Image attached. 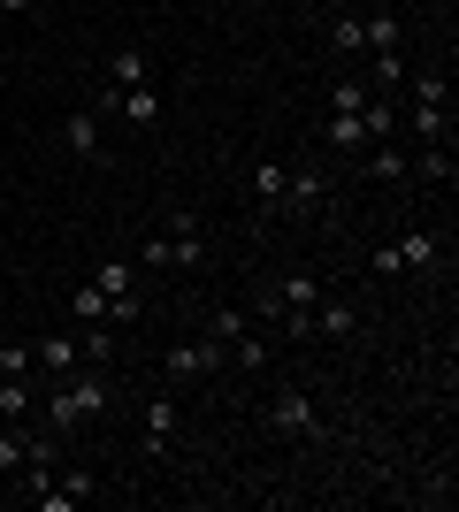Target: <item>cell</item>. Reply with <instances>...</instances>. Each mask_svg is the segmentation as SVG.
I'll list each match as a JSON object with an SVG mask.
<instances>
[{
    "instance_id": "cell-28",
    "label": "cell",
    "mask_w": 459,
    "mask_h": 512,
    "mask_svg": "<svg viewBox=\"0 0 459 512\" xmlns=\"http://www.w3.org/2000/svg\"><path fill=\"white\" fill-rule=\"evenodd\" d=\"M0 16H39V0H0Z\"/></svg>"
},
{
    "instance_id": "cell-11",
    "label": "cell",
    "mask_w": 459,
    "mask_h": 512,
    "mask_svg": "<svg viewBox=\"0 0 459 512\" xmlns=\"http://www.w3.org/2000/svg\"><path fill=\"white\" fill-rule=\"evenodd\" d=\"M31 367H39V375H69V367H85V360H77V337H62V329L39 337V344H31Z\"/></svg>"
},
{
    "instance_id": "cell-5",
    "label": "cell",
    "mask_w": 459,
    "mask_h": 512,
    "mask_svg": "<svg viewBox=\"0 0 459 512\" xmlns=\"http://www.w3.org/2000/svg\"><path fill=\"white\" fill-rule=\"evenodd\" d=\"M100 123H108V115H92V107H77V115L62 123V146L77 153V161H108V138H100Z\"/></svg>"
},
{
    "instance_id": "cell-23",
    "label": "cell",
    "mask_w": 459,
    "mask_h": 512,
    "mask_svg": "<svg viewBox=\"0 0 459 512\" xmlns=\"http://www.w3.org/2000/svg\"><path fill=\"white\" fill-rule=\"evenodd\" d=\"M368 77H337V85H329V115H360V107H368Z\"/></svg>"
},
{
    "instance_id": "cell-19",
    "label": "cell",
    "mask_w": 459,
    "mask_h": 512,
    "mask_svg": "<svg viewBox=\"0 0 459 512\" xmlns=\"http://www.w3.org/2000/svg\"><path fill=\"white\" fill-rule=\"evenodd\" d=\"M360 123H368V146L398 138V100H391V92H368V107H360Z\"/></svg>"
},
{
    "instance_id": "cell-3",
    "label": "cell",
    "mask_w": 459,
    "mask_h": 512,
    "mask_svg": "<svg viewBox=\"0 0 459 512\" xmlns=\"http://www.w3.org/2000/svg\"><path fill=\"white\" fill-rule=\"evenodd\" d=\"M222 367H230V352H222L215 337H176L169 352H161V375H169V390L207 383V375H222Z\"/></svg>"
},
{
    "instance_id": "cell-2",
    "label": "cell",
    "mask_w": 459,
    "mask_h": 512,
    "mask_svg": "<svg viewBox=\"0 0 459 512\" xmlns=\"http://www.w3.org/2000/svg\"><path fill=\"white\" fill-rule=\"evenodd\" d=\"M261 428H276L284 444H306V436H322V398H314V390H299V383H284L276 398H268Z\"/></svg>"
},
{
    "instance_id": "cell-16",
    "label": "cell",
    "mask_w": 459,
    "mask_h": 512,
    "mask_svg": "<svg viewBox=\"0 0 459 512\" xmlns=\"http://www.w3.org/2000/svg\"><path fill=\"white\" fill-rule=\"evenodd\" d=\"M406 100H421V107H452V77H444V69H406Z\"/></svg>"
},
{
    "instance_id": "cell-7",
    "label": "cell",
    "mask_w": 459,
    "mask_h": 512,
    "mask_svg": "<svg viewBox=\"0 0 459 512\" xmlns=\"http://www.w3.org/2000/svg\"><path fill=\"white\" fill-rule=\"evenodd\" d=\"M169 444H176V390H153L146 398V451L161 459Z\"/></svg>"
},
{
    "instance_id": "cell-12",
    "label": "cell",
    "mask_w": 459,
    "mask_h": 512,
    "mask_svg": "<svg viewBox=\"0 0 459 512\" xmlns=\"http://www.w3.org/2000/svg\"><path fill=\"white\" fill-rule=\"evenodd\" d=\"M0 421H39V390H31V375H0Z\"/></svg>"
},
{
    "instance_id": "cell-22",
    "label": "cell",
    "mask_w": 459,
    "mask_h": 512,
    "mask_svg": "<svg viewBox=\"0 0 459 512\" xmlns=\"http://www.w3.org/2000/svg\"><path fill=\"white\" fill-rule=\"evenodd\" d=\"M92 283H100L108 299H138V260H100V268H92Z\"/></svg>"
},
{
    "instance_id": "cell-26",
    "label": "cell",
    "mask_w": 459,
    "mask_h": 512,
    "mask_svg": "<svg viewBox=\"0 0 459 512\" xmlns=\"http://www.w3.org/2000/svg\"><path fill=\"white\" fill-rule=\"evenodd\" d=\"M230 367H268V344L253 337V329H245V337L230 344Z\"/></svg>"
},
{
    "instance_id": "cell-14",
    "label": "cell",
    "mask_w": 459,
    "mask_h": 512,
    "mask_svg": "<svg viewBox=\"0 0 459 512\" xmlns=\"http://www.w3.org/2000/svg\"><path fill=\"white\" fill-rule=\"evenodd\" d=\"M329 54H337V62H360V54H368V39H360V16H352V8H337V16H329Z\"/></svg>"
},
{
    "instance_id": "cell-29",
    "label": "cell",
    "mask_w": 459,
    "mask_h": 512,
    "mask_svg": "<svg viewBox=\"0 0 459 512\" xmlns=\"http://www.w3.org/2000/svg\"><path fill=\"white\" fill-rule=\"evenodd\" d=\"M0 69H8V39H0Z\"/></svg>"
},
{
    "instance_id": "cell-10",
    "label": "cell",
    "mask_w": 459,
    "mask_h": 512,
    "mask_svg": "<svg viewBox=\"0 0 459 512\" xmlns=\"http://www.w3.org/2000/svg\"><path fill=\"white\" fill-rule=\"evenodd\" d=\"M360 161H368V184H406V146H398V138H383V146H368L360 153Z\"/></svg>"
},
{
    "instance_id": "cell-1",
    "label": "cell",
    "mask_w": 459,
    "mask_h": 512,
    "mask_svg": "<svg viewBox=\"0 0 459 512\" xmlns=\"http://www.w3.org/2000/svg\"><path fill=\"white\" fill-rule=\"evenodd\" d=\"M115 406V383L100 375V367H69L62 383H54V398L39 406V421L46 428H85V421H100V413Z\"/></svg>"
},
{
    "instance_id": "cell-25",
    "label": "cell",
    "mask_w": 459,
    "mask_h": 512,
    "mask_svg": "<svg viewBox=\"0 0 459 512\" xmlns=\"http://www.w3.org/2000/svg\"><path fill=\"white\" fill-rule=\"evenodd\" d=\"M54 482H62L77 505H85V497H100V474H92V467H54Z\"/></svg>"
},
{
    "instance_id": "cell-15",
    "label": "cell",
    "mask_w": 459,
    "mask_h": 512,
    "mask_svg": "<svg viewBox=\"0 0 459 512\" xmlns=\"http://www.w3.org/2000/svg\"><path fill=\"white\" fill-rule=\"evenodd\" d=\"M146 77H153V62H146V54H138V46H115V54H108V85H115V92L146 85Z\"/></svg>"
},
{
    "instance_id": "cell-9",
    "label": "cell",
    "mask_w": 459,
    "mask_h": 512,
    "mask_svg": "<svg viewBox=\"0 0 459 512\" xmlns=\"http://www.w3.org/2000/svg\"><path fill=\"white\" fill-rule=\"evenodd\" d=\"M391 245H398V268H437L444 260V230H406Z\"/></svg>"
},
{
    "instance_id": "cell-17",
    "label": "cell",
    "mask_w": 459,
    "mask_h": 512,
    "mask_svg": "<svg viewBox=\"0 0 459 512\" xmlns=\"http://www.w3.org/2000/svg\"><path fill=\"white\" fill-rule=\"evenodd\" d=\"M322 146L329 153H368V123H360V115H329V123H322Z\"/></svg>"
},
{
    "instance_id": "cell-8",
    "label": "cell",
    "mask_w": 459,
    "mask_h": 512,
    "mask_svg": "<svg viewBox=\"0 0 459 512\" xmlns=\"http://www.w3.org/2000/svg\"><path fill=\"white\" fill-rule=\"evenodd\" d=\"M360 39H368V54H398V46H406V16H398V8H375V16H360Z\"/></svg>"
},
{
    "instance_id": "cell-21",
    "label": "cell",
    "mask_w": 459,
    "mask_h": 512,
    "mask_svg": "<svg viewBox=\"0 0 459 512\" xmlns=\"http://www.w3.org/2000/svg\"><path fill=\"white\" fill-rule=\"evenodd\" d=\"M284 184H291L284 161H261V169H253V199H261V214H284Z\"/></svg>"
},
{
    "instance_id": "cell-24",
    "label": "cell",
    "mask_w": 459,
    "mask_h": 512,
    "mask_svg": "<svg viewBox=\"0 0 459 512\" xmlns=\"http://www.w3.org/2000/svg\"><path fill=\"white\" fill-rule=\"evenodd\" d=\"M245 329H253V314H245V306H215V321H207V337H215L222 352H230V344H238Z\"/></svg>"
},
{
    "instance_id": "cell-20",
    "label": "cell",
    "mask_w": 459,
    "mask_h": 512,
    "mask_svg": "<svg viewBox=\"0 0 459 512\" xmlns=\"http://www.w3.org/2000/svg\"><path fill=\"white\" fill-rule=\"evenodd\" d=\"M406 169H414L421 184H452L459 161H452V146H421V153H406Z\"/></svg>"
},
{
    "instance_id": "cell-18",
    "label": "cell",
    "mask_w": 459,
    "mask_h": 512,
    "mask_svg": "<svg viewBox=\"0 0 459 512\" xmlns=\"http://www.w3.org/2000/svg\"><path fill=\"white\" fill-rule=\"evenodd\" d=\"M306 329H322L329 344H352V337H360V314H352V306H314Z\"/></svg>"
},
{
    "instance_id": "cell-13",
    "label": "cell",
    "mask_w": 459,
    "mask_h": 512,
    "mask_svg": "<svg viewBox=\"0 0 459 512\" xmlns=\"http://www.w3.org/2000/svg\"><path fill=\"white\" fill-rule=\"evenodd\" d=\"M115 115L138 123V130H153V123H161V85H153V77H146V85H131L123 100H115Z\"/></svg>"
},
{
    "instance_id": "cell-6",
    "label": "cell",
    "mask_w": 459,
    "mask_h": 512,
    "mask_svg": "<svg viewBox=\"0 0 459 512\" xmlns=\"http://www.w3.org/2000/svg\"><path fill=\"white\" fill-rule=\"evenodd\" d=\"M284 214H329V176H322V169H291Z\"/></svg>"
},
{
    "instance_id": "cell-27",
    "label": "cell",
    "mask_w": 459,
    "mask_h": 512,
    "mask_svg": "<svg viewBox=\"0 0 459 512\" xmlns=\"http://www.w3.org/2000/svg\"><path fill=\"white\" fill-rule=\"evenodd\" d=\"M0 375H31V344H0Z\"/></svg>"
},
{
    "instance_id": "cell-4",
    "label": "cell",
    "mask_w": 459,
    "mask_h": 512,
    "mask_svg": "<svg viewBox=\"0 0 459 512\" xmlns=\"http://www.w3.org/2000/svg\"><path fill=\"white\" fill-rule=\"evenodd\" d=\"M31 451H62V444H54L46 428H23V421L0 428V482H16V467L31 459Z\"/></svg>"
}]
</instances>
